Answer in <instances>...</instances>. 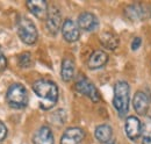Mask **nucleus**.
<instances>
[{
  "instance_id": "nucleus-1",
  "label": "nucleus",
  "mask_w": 151,
  "mask_h": 144,
  "mask_svg": "<svg viewBox=\"0 0 151 144\" xmlns=\"http://www.w3.org/2000/svg\"><path fill=\"white\" fill-rule=\"evenodd\" d=\"M33 91L41 100L40 107L42 109L49 110L55 107L59 96L58 86L56 85V83L49 79H37L33 84Z\"/></svg>"
},
{
  "instance_id": "nucleus-2",
  "label": "nucleus",
  "mask_w": 151,
  "mask_h": 144,
  "mask_svg": "<svg viewBox=\"0 0 151 144\" xmlns=\"http://www.w3.org/2000/svg\"><path fill=\"white\" fill-rule=\"evenodd\" d=\"M130 99V86L126 80H119L114 85L113 106L120 117L127 116L129 110Z\"/></svg>"
},
{
  "instance_id": "nucleus-3",
  "label": "nucleus",
  "mask_w": 151,
  "mask_h": 144,
  "mask_svg": "<svg viewBox=\"0 0 151 144\" xmlns=\"http://www.w3.org/2000/svg\"><path fill=\"white\" fill-rule=\"evenodd\" d=\"M28 92L20 83L12 84L6 92V101L13 109H23L28 105Z\"/></svg>"
},
{
  "instance_id": "nucleus-4",
  "label": "nucleus",
  "mask_w": 151,
  "mask_h": 144,
  "mask_svg": "<svg viewBox=\"0 0 151 144\" xmlns=\"http://www.w3.org/2000/svg\"><path fill=\"white\" fill-rule=\"evenodd\" d=\"M17 27H18V35L24 44L33 45L37 42L38 32L35 23L30 19H28L27 17H20L18 19Z\"/></svg>"
},
{
  "instance_id": "nucleus-5",
  "label": "nucleus",
  "mask_w": 151,
  "mask_h": 144,
  "mask_svg": "<svg viewBox=\"0 0 151 144\" xmlns=\"http://www.w3.org/2000/svg\"><path fill=\"white\" fill-rule=\"evenodd\" d=\"M75 89L79 94H81L84 96H87L93 102H99L100 101V93H99L98 89L94 86V84L90 79H87L85 76L80 74L78 77V79L76 80Z\"/></svg>"
},
{
  "instance_id": "nucleus-6",
  "label": "nucleus",
  "mask_w": 151,
  "mask_h": 144,
  "mask_svg": "<svg viewBox=\"0 0 151 144\" xmlns=\"http://www.w3.org/2000/svg\"><path fill=\"white\" fill-rule=\"evenodd\" d=\"M62 13L58 9V7L52 5L49 7L48 9V15L45 19V26H47V30L51 34L52 36H56L59 32V29H62Z\"/></svg>"
},
{
  "instance_id": "nucleus-7",
  "label": "nucleus",
  "mask_w": 151,
  "mask_h": 144,
  "mask_svg": "<svg viewBox=\"0 0 151 144\" xmlns=\"http://www.w3.org/2000/svg\"><path fill=\"white\" fill-rule=\"evenodd\" d=\"M124 131L127 137L132 141L136 142L141 136H142V122L137 116L130 115L126 119L124 122Z\"/></svg>"
},
{
  "instance_id": "nucleus-8",
  "label": "nucleus",
  "mask_w": 151,
  "mask_h": 144,
  "mask_svg": "<svg viewBox=\"0 0 151 144\" xmlns=\"http://www.w3.org/2000/svg\"><path fill=\"white\" fill-rule=\"evenodd\" d=\"M151 98L147 92L143 91H137L132 98V106L135 112L138 115H147L149 108H150Z\"/></svg>"
},
{
  "instance_id": "nucleus-9",
  "label": "nucleus",
  "mask_w": 151,
  "mask_h": 144,
  "mask_svg": "<svg viewBox=\"0 0 151 144\" xmlns=\"http://www.w3.org/2000/svg\"><path fill=\"white\" fill-rule=\"evenodd\" d=\"M62 35L66 42L73 43L77 42L80 37V29L73 20L65 19L62 24Z\"/></svg>"
},
{
  "instance_id": "nucleus-10",
  "label": "nucleus",
  "mask_w": 151,
  "mask_h": 144,
  "mask_svg": "<svg viewBox=\"0 0 151 144\" xmlns=\"http://www.w3.org/2000/svg\"><path fill=\"white\" fill-rule=\"evenodd\" d=\"M77 24L79 29L85 32H93L99 27V19L91 12H83L78 15Z\"/></svg>"
},
{
  "instance_id": "nucleus-11",
  "label": "nucleus",
  "mask_w": 151,
  "mask_h": 144,
  "mask_svg": "<svg viewBox=\"0 0 151 144\" xmlns=\"http://www.w3.org/2000/svg\"><path fill=\"white\" fill-rule=\"evenodd\" d=\"M85 137V131L79 127H70L64 130L59 144H80Z\"/></svg>"
},
{
  "instance_id": "nucleus-12",
  "label": "nucleus",
  "mask_w": 151,
  "mask_h": 144,
  "mask_svg": "<svg viewBox=\"0 0 151 144\" xmlns=\"http://www.w3.org/2000/svg\"><path fill=\"white\" fill-rule=\"evenodd\" d=\"M26 6L34 17H36L37 19H47L48 9H49V5L47 1H44V0H30V1L26 2Z\"/></svg>"
},
{
  "instance_id": "nucleus-13",
  "label": "nucleus",
  "mask_w": 151,
  "mask_h": 144,
  "mask_svg": "<svg viewBox=\"0 0 151 144\" xmlns=\"http://www.w3.org/2000/svg\"><path fill=\"white\" fill-rule=\"evenodd\" d=\"M108 62V55L104 50H94L90 55L87 60V68L90 70H98L104 68Z\"/></svg>"
},
{
  "instance_id": "nucleus-14",
  "label": "nucleus",
  "mask_w": 151,
  "mask_h": 144,
  "mask_svg": "<svg viewBox=\"0 0 151 144\" xmlns=\"http://www.w3.org/2000/svg\"><path fill=\"white\" fill-rule=\"evenodd\" d=\"M33 144H55L52 130L48 126L40 127L33 137Z\"/></svg>"
},
{
  "instance_id": "nucleus-15",
  "label": "nucleus",
  "mask_w": 151,
  "mask_h": 144,
  "mask_svg": "<svg viewBox=\"0 0 151 144\" xmlns=\"http://www.w3.org/2000/svg\"><path fill=\"white\" fill-rule=\"evenodd\" d=\"M75 60L71 57H65L62 60V65H60V78L63 81L69 83L75 77Z\"/></svg>"
},
{
  "instance_id": "nucleus-16",
  "label": "nucleus",
  "mask_w": 151,
  "mask_h": 144,
  "mask_svg": "<svg viewBox=\"0 0 151 144\" xmlns=\"http://www.w3.org/2000/svg\"><path fill=\"white\" fill-rule=\"evenodd\" d=\"M124 15L130 21H141L147 15V9L142 4H132L126 7Z\"/></svg>"
},
{
  "instance_id": "nucleus-17",
  "label": "nucleus",
  "mask_w": 151,
  "mask_h": 144,
  "mask_svg": "<svg viewBox=\"0 0 151 144\" xmlns=\"http://www.w3.org/2000/svg\"><path fill=\"white\" fill-rule=\"evenodd\" d=\"M94 136L99 143L107 144L109 143L113 137V129L109 125H99L95 128Z\"/></svg>"
},
{
  "instance_id": "nucleus-18",
  "label": "nucleus",
  "mask_w": 151,
  "mask_h": 144,
  "mask_svg": "<svg viewBox=\"0 0 151 144\" xmlns=\"http://www.w3.org/2000/svg\"><path fill=\"white\" fill-rule=\"evenodd\" d=\"M99 38H100L101 45L108 50H115L120 44L119 36L115 35L112 32H104Z\"/></svg>"
},
{
  "instance_id": "nucleus-19",
  "label": "nucleus",
  "mask_w": 151,
  "mask_h": 144,
  "mask_svg": "<svg viewBox=\"0 0 151 144\" xmlns=\"http://www.w3.org/2000/svg\"><path fill=\"white\" fill-rule=\"evenodd\" d=\"M142 144H151V117L147 116L142 123Z\"/></svg>"
},
{
  "instance_id": "nucleus-20",
  "label": "nucleus",
  "mask_w": 151,
  "mask_h": 144,
  "mask_svg": "<svg viewBox=\"0 0 151 144\" xmlns=\"http://www.w3.org/2000/svg\"><path fill=\"white\" fill-rule=\"evenodd\" d=\"M18 64H19L20 68H30L33 66V58H32V54L26 51V53H22L18 56Z\"/></svg>"
},
{
  "instance_id": "nucleus-21",
  "label": "nucleus",
  "mask_w": 151,
  "mask_h": 144,
  "mask_svg": "<svg viewBox=\"0 0 151 144\" xmlns=\"http://www.w3.org/2000/svg\"><path fill=\"white\" fill-rule=\"evenodd\" d=\"M7 134H8L7 127H6V125L2 121H0V142L5 141V138L7 137Z\"/></svg>"
},
{
  "instance_id": "nucleus-22",
  "label": "nucleus",
  "mask_w": 151,
  "mask_h": 144,
  "mask_svg": "<svg viewBox=\"0 0 151 144\" xmlns=\"http://www.w3.org/2000/svg\"><path fill=\"white\" fill-rule=\"evenodd\" d=\"M141 44H142V38L139 37V36H136V37H134L132 41V44H130V47H132V50H138L139 49V47H141Z\"/></svg>"
},
{
  "instance_id": "nucleus-23",
  "label": "nucleus",
  "mask_w": 151,
  "mask_h": 144,
  "mask_svg": "<svg viewBox=\"0 0 151 144\" xmlns=\"http://www.w3.org/2000/svg\"><path fill=\"white\" fill-rule=\"evenodd\" d=\"M6 68H7V58L0 47V71H4Z\"/></svg>"
},
{
  "instance_id": "nucleus-24",
  "label": "nucleus",
  "mask_w": 151,
  "mask_h": 144,
  "mask_svg": "<svg viewBox=\"0 0 151 144\" xmlns=\"http://www.w3.org/2000/svg\"><path fill=\"white\" fill-rule=\"evenodd\" d=\"M107 144H115V142H114V141H111L109 143H107Z\"/></svg>"
}]
</instances>
